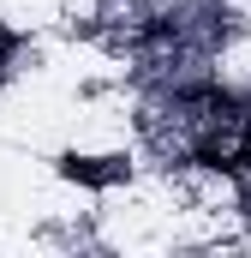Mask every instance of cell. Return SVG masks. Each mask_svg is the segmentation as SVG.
Segmentation results:
<instances>
[{"mask_svg":"<svg viewBox=\"0 0 251 258\" xmlns=\"http://www.w3.org/2000/svg\"><path fill=\"white\" fill-rule=\"evenodd\" d=\"M60 174L84 180V186H114V180H126V162L120 156H60Z\"/></svg>","mask_w":251,"mask_h":258,"instance_id":"obj_1","label":"cell"}]
</instances>
